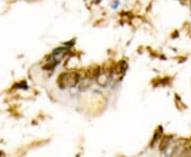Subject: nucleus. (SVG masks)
Here are the masks:
<instances>
[{
  "mask_svg": "<svg viewBox=\"0 0 191 157\" xmlns=\"http://www.w3.org/2000/svg\"><path fill=\"white\" fill-rule=\"evenodd\" d=\"M92 84V80L90 78H85L80 84V90H85V89L89 88Z\"/></svg>",
  "mask_w": 191,
  "mask_h": 157,
  "instance_id": "3",
  "label": "nucleus"
},
{
  "mask_svg": "<svg viewBox=\"0 0 191 157\" xmlns=\"http://www.w3.org/2000/svg\"><path fill=\"white\" fill-rule=\"evenodd\" d=\"M119 0H114V1L112 2V4H110V7H112L113 10H117V7H119Z\"/></svg>",
  "mask_w": 191,
  "mask_h": 157,
  "instance_id": "4",
  "label": "nucleus"
},
{
  "mask_svg": "<svg viewBox=\"0 0 191 157\" xmlns=\"http://www.w3.org/2000/svg\"><path fill=\"white\" fill-rule=\"evenodd\" d=\"M96 79H97V82L98 84L100 85V86H106L108 81H109L110 79V76L109 73L107 72V71H99V73H98V76H96Z\"/></svg>",
  "mask_w": 191,
  "mask_h": 157,
  "instance_id": "2",
  "label": "nucleus"
},
{
  "mask_svg": "<svg viewBox=\"0 0 191 157\" xmlns=\"http://www.w3.org/2000/svg\"><path fill=\"white\" fill-rule=\"evenodd\" d=\"M85 1H86V0H85Z\"/></svg>",
  "mask_w": 191,
  "mask_h": 157,
  "instance_id": "7",
  "label": "nucleus"
},
{
  "mask_svg": "<svg viewBox=\"0 0 191 157\" xmlns=\"http://www.w3.org/2000/svg\"><path fill=\"white\" fill-rule=\"evenodd\" d=\"M24 86L28 87V86H27V83H26V82H24V81L20 82L19 84H16V85H15V87H20V89H24Z\"/></svg>",
  "mask_w": 191,
  "mask_h": 157,
  "instance_id": "5",
  "label": "nucleus"
},
{
  "mask_svg": "<svg viewBox=\"0 0 191 157\" xmlns=\"http://www.w3.org/2000/svg\"><path fill=\"white\" fill-rule=\"evenodd\" d=\"M100 1H101V0H94V2H95L96 4H97V3H100Z\"/></svg>",
  "mask_w": 191,
  "mask_h": 157,
  "instance_id": "6",
  "label": "nucleus"
},
{
  "mask_svg": "<svg viewBox=\"0 0 191 157\" xmlns=\"http://www.w3.org/2000/svg\"><path fill=\"white\" fill-rule=\"evenodd\" d=\"M80 81H81V78L74 71H72V72H64L58 76V85L61 89L72 88V87H76L80 83Z\"/></svg>",
  "mask_w": 191,
  "mask_h": 157,
  "instance_id": "1",
  "label": "nucleus"
}]
</instances>
